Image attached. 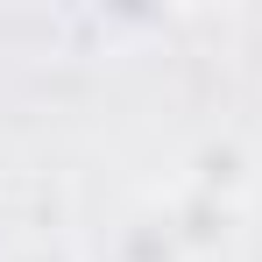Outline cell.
Segmentation results:
<instances>
[{
	"mask_svg": "<svg viewBox=\"0 0 262 262\" xmlns=\"http://www.w3.org/2000/svg\"><path fill=\"white\" fill-rule=\"evenodd\" d=\"M184 234H177V220L156 206V213H128L114 227V262H184Z\"/></svg>",
	"mask_w": 262,
	"mask_h": 262,
	"instance_id": "7a4b0ae2",
	"label": "cell"
},
{
	"mask_svg": "<svg viewBox=\"0 0 262 262\" xmlns=\"http://www.w3.org/2000/svg\"><path fill=\"white\" fill-rule=\"evenodd\" d=\"M0 262H85L64 234H21V241H7L0 248Z\"/></svg>",
	"mask_w": 262,
	"mask_h": 262,
	"instance_id": "3957f363",
	"label": "cell"
},
{
	"mask_svg": "<svg viewBox=\"0 0 262 262\" xmlns=\"http://www.w3.org/2000/svg\"><path fill=\"white\" fill-rule=\"evenodd\" d=\"M184 184L206 191V199H220V206H234V199L248 191V149H241L234 135H206V142L191 149V163H184Z\"/></svg>",
	"mask_w": 262,
	"mask_h": 262,
	"instance_id": "6da1fadb",
	"label": "cell"
}]
</instances>
